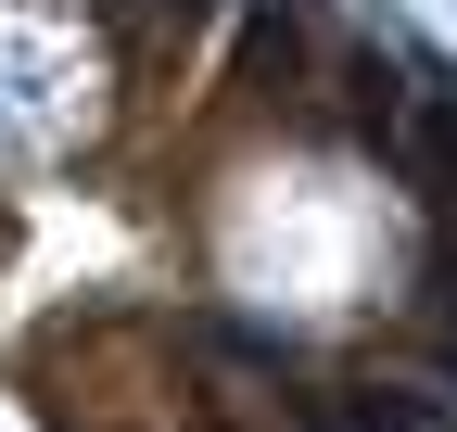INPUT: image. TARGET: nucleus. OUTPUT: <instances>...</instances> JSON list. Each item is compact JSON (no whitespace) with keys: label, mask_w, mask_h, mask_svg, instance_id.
Returning a JSON list of instances; mask_svg holds the SVG:
<instances>
[{"label":"nucleus","mask_w":457,"mask_h":432,"mask_svg":"<svg viewBox=\"0 0 457 432\" xmlns=\"http://www.w3.org/2000/svg\"><path fill=\"white\" fill-rule=\"evenodd\" d=\"M279 432H457V407L407 382H279Z\"/></svg>","instance_id":"7ed1b4c3"},{"label":"nucleus","mask_w":457,"mask_h":432,"mask_svg":"<svg viewBox=\"0 0 457 432\" xmlns=\"http://www.w3.org/2000/svg\"><path fill=\"white\" fill-rule=\"evenodd\" d=\"M179 432H242V420H228V407H191V420H179Z\"/></svg>","instance_id":"20e7f679"},{"label":"nucleus","mask_w":457,"mask_h":432,"mask_svg":"<svg viewBox=\"0 0 457 432\" xmlns=\"http://www.w3.org/2000/svg\"><path fill=\"white\" fill-rule=\"evenodd\" d=\"M165 356H179L191 382H254V395L305 382V331L293 318H254V305H179L165 318Z\"/></svg>","instance_id":"f03ea898"},{"label":"nucleus","mask_w":457,"mask_h":432,"mask_svg":"<svg viewBox=\"0 0 457 432\" xmlns=\"http://www.w3.org/2000/svg\"><path fill=\"white\" fill-rule=\"evenodd\" d=\"M343 26L318 0H228V89L254 102V115H305V89L330 77Z\"/></svg>","instance_id":"f257e3e1"}]
</instances>
